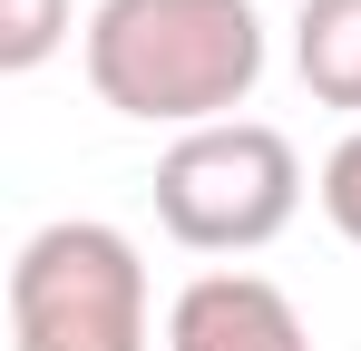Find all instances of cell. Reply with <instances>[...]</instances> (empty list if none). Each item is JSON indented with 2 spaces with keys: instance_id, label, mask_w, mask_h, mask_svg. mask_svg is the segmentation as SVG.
I'll list each match as a JSON object with an SVG mask.
<instances>
[{
  "instance_id": "cell-6",
  "label": "cell",
  "mask_w": 361,
  "mask_h": 351,
  "mask_svg": "<svg viewBox=\"0 0 361 351\" xmlns=\"http://www.w3.org/2000/svg\"><path fill=\"white\" fill-rule=\"evenodd\" d=\"M68 30H78V0H0V68H10V78L39 68Z\"/></svg>"
},
{
  "instance_id": "cell-4",
  "label": "cell",
  "mask_w": 361,
  "mask_h": 351,
  "mask_svg": "<svg viewBox=\"0 0 361 351\" xmlns=\"http://www.w3.org/2000/svg\"><path fill=\"white\" fill-rule=\"evenodd\" d=\"M166 351H312L293 292L264 283V273H195L166 302Z\"/></svg>"
},
{
  "instance_id": "cell-5",
  "label": "cell",
  "mask_w": 361,
  "mask_h": 351,
  "mask_svg": "<svg viewBox=\"0 0 361 351\" xmlns=\"http://www.w3.org/2000/svg\"><path fill=\"white\" fill-rule=\"evenodd\" d=\"M293 68L322 108L361 117V0H302L293 10Z\"/></svg>"
},
{
  "instance_id": "cell-1",
  "label": "cell",
  "mask_w": 361,
  "mask_h": 351,
  "mask_svg": "<svg viewBox=\"0 0 361 351\" xmlns=\"http://www.w3.org/2000/svg\"><path fill=\"white\" fill-rule=\"evenodd\" d=\"M88 88L98 108L137 127H225L264 78V10L254 0H98L88 30Z\"/></svg>"
},
{
  "instance_id": "cell-7",
  "label": "cell",
  "mask_w": 361,
  "mask_h": 351,
  "mask_svg": "<svg viewBox=\"0 0 361 351\" xmlns=\"http://www.w3.org/2000/svg\"><path fill=\"white\" fill-rule=\"evenodd\" d=\"M312 195H322L332 234H342V244H361V127L332 147V156H322V185H312Z\"/></svg>"
},
{
  "instance_id": "cell-2",
  "label": "cell",
  "mask_w": 361,
  "mask_h": 351,
  "mask_svg": "<svg viewBox=\"0 0 361 351\" xmlns=\"http://www.w3.org/2000/svg\"><path fill=\"white\" fill-rule=\"evenodd\" d=\"M293 215H302V156L264 117L185 127L157 156V225L185 254H264Z\"/></svg>"
},
{
  "instance_id": "cell-3",
  "label": "cell",
  "mask_w": 361,
  "mask_h": 351,
  "mask_svg": "<svg viewBox=\"0 0 361 351\" xmlns=\"http://www.w3.org/2000/svg\"><path fill=\"white\" fill-rule=\"evenodd\" d=\"M10 351H147V264L118 225L59 215L10 254Z\"/></svg>"
}]
</instances>
